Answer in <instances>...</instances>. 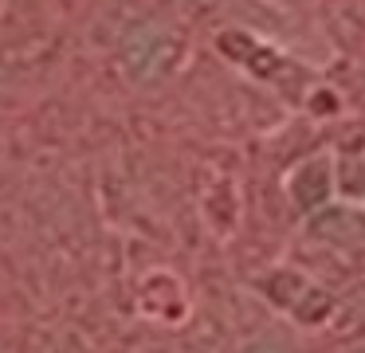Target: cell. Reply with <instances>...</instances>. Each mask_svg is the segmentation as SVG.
<instances>
[{
	"mask_svg": "<svg viewBox=\"0 0 365 353\" xmlns=\"http://www.w3.org/2000/svg\"><path fill=\"white\" fill-rule=\"evenodd\" d=\"M259 290L275 310H283L287 318H291L294 326H302V329L326 326V322L334 318V310H338V298H334L326 287H318L310 275L294 271V267L271 271L267 279L259 282Z\"/></svg>",
	"mask_w": 365,
	"mask_h": 353,
	"instance_id": "obj_1",
	"label": "cell"
},
{
	"mask_svg": "<svg viewBox=\"0 0 365 353\" xmlns=\"http://www.w3.org/2000/svg\"><path fill=\"white\" fill-rule=\"evenodd\" d=\"M181 59V39L165 28V24H138L126 39H122V67L138 83H158Z\"/></svg>",
	"mask_w": 365,
	"mask_h": 353,
	"instance_id": "obj_2",
	"label": "cell"
},
{
	"mask_svg": "<svg viewBox=\"0 0 365 353\" xmlns=\"http://www.w3.org/2000/svg\"><path fill=\"white\" fill-rule=\"evenodd\" d=\"M307 232L334 247H354V243H365V212L354 204H326V208L310 212Z\"/></svg>",
	"mask_w": 365,
	"mask_h": 353,
	"instance_id": "obj_3",
	"label": "cell"
},
{
	"mask_svg": "<svg viewBox=\"0 0 365 353\" xmlns=\"http://www.w3.org/2000/svg\"><path fill=\"white\" fill-rule=\"evenodd\" d=\"M287 193H291V200L299 204L302 212L326 208V200H330V193H334L330 161H326V157H310V161H302L299 169L287 177Z\"/></svg>",
	"mask_w": 365,
	"mask_h": 353,
	"instance_id": "obj_4",
	"label": "cell"
},
{
	"mask_svg": "<svg viewBox=\"0 0 365 353\" xmlns=\"http://www.w3.org/2000/svg\"><path fill=\"white\" fill-rule=\"evenodd\" d=\"M334 314H341V318L349 314V318H354V326L365 334V282H357L349 295H341L338 298V310H334Z\"/></svg>",
	"mask_w": 365,
	"mask_h": 353,
	"instance_id": "obj_5",
	"label": "cell"
},
{
	"mask_svg": "<svg viewBox=\"0 0 365 353\" xmlns=\"http://www.w3.org/2000/svg\"><path fill=\"white\" fill-rule=\"evenodd\" d=\"M240 353H294V345L279 334H263V337H255L252 345H244Z\"/></svg>",
	"mask_w": 365,
	"mask_h": 353,
	"instance_id": "obj_6",
	"label": "cell"
}]
</instances>
